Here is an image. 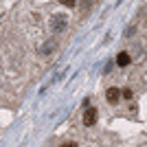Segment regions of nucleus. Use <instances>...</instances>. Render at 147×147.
Segmentation results:
<instances>
[{
    "mask_svg": "<svg viewBox=\"0 0 147 147\" xmlns=\"http://www.w3.org/2000/svg\"><path fill=\"white\" fill-rule=\"evenodd\" d=\"M66 24H68L66 16H64V13H57L55 18H53V24H51V29L55 31V33H61V31L66 29Z\"/></svg>",
    "mask_w": 147,
    "mask_h": 147,
    "instance_id": "nucleus-1",
    "label": "nucleus"
},
{
    "mask_svg": "<svg viewBox=\"0 0 147 147\" xmlns=\"http://www.w3.org/2000/svg\"><path fill=\"white\" fill-rule=\"evenodd\" d=\"M121 97H123V92L119 90V88H108V90H105V101L110 105H117Z\"/></svg>",
    "mask_w": 147,
    "mask_h": 147,
    "instance_id": "nucleus-2",
    "label": "nucleus"
},
{
    "mask_svg": "<svg viewBox=\"0 0 147 147\" xmlns=\"http://www.w3.org/2000/svg\"><path fill=\"white\" fill-rule=\"evenodd\" d=\"M97 119H99V112H97V108H88L86 112H84V125H94L97 123Z\"/></svg>",
    "mask_w": 147,
    "mask_h": 147,
    "instance_id": "nucleus-3",
    "label": "nucleus"
},
{
    "mask_svg": "<svg viewBox=\"0 0 147 147\" xmlns=\"http://www.w3.org/2000/svg\"><path fill=\"white\" fill-rule=\"evenodd\" d=\"M129 61H132V57H129V53H125V51H123V53H119L117 55V64L121 68H125V66H129Z\"/></svg>",
    "mask_w": 147,
    "mask_h": 147,
    "instance_id": "nucleus-4",
    "label": "nucleus"
},
{
    "mask_svg": "<svg viewBox=\"0 0 147 147\" xmlns=\"http://www.w3.org/2000/svg\"><path fill=\"white\" fill-rule=\"evenodd\" d=\"M53 49H55V42H46V44H44V46H42V55H46V53H51V51H53Z\"/></svg>",
    "mask_w": 147,
    "mask_h": 147,
    "instance_id": "nucleus-5",
    "label": "nucleus"
},
{
    "mask_svg": "<svg viewBox=\"0 0 147 147\" xmlns=\"http://www.w3.org/2000/svg\"><path fill=\"white\" fill-rule=\"evenodd\" d=\"M123 99H132V97H134V92H132V88H123Z\"/></svg>",
    "mask_w": 147,
    "mask_h": 147,
    "instance_id": "nucleus-6",
    "label": "nucleus"
},
{
    "mask_svg": "<svg viewBox=\"0 0 147 147\" xmlns=\"http://www.w3.org/2000/svg\"><path fill=\"white\" fill-rule=\"evenodd\" d=\"M59 5H64V7H75V5H77V0H59Z\"/></svg>",
    "mask_w": 147,
    "mask_h": 147,
    "instance_id": "nucleus-7",
    "label": "nucleus"
},
{
    "mask_svg": "<svg viewBox=\"0 0 147 147\" xmlns=\"http://www.w3.org/2000/svg\"><path fill=\"white\" fill-rule=\"evenodd\" d=\"M94 2H97V0H84V7H86V9H90Z\"/></svg>",
    "mask_w": 147,
    "mask_h": 147,
    "instance_id": "nucleus-8",
    "label": "nucleus"
},
{
    "mask_svg": "<svg viewBox=\"0 0 147 147\" xmlns=\"http://www.w3.org/2000/svg\"><path fill=\"white\" fill-rule=\"evenodd\" d=\"M61 147H77V143H75V141H68V143H64Z\"/></svg>",
    "mask_w": 147,
    "mask_h": 147,
    "instance_id": "nucleus-9",
    "label": "nucleus"
}]
</instances>
